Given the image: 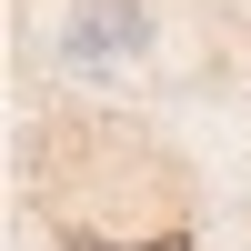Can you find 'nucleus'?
Listing matches in <instances>:
<instances>
[{"label": "nucleus", "instance_id": "nucleus-1", "mask_svg": "<svg viewBox=\"0 0 251 251\" xmlns=\"http://www.w3.org/2000/svg\"><path fill=\"white\" fill-rule=\"evenodd\" d=\"M141 40H151L141 0H80V20H71V50H91V60H111V50H141Z\"/></svg>", "mask_w": 251, "mask_h": 251}, {"label": "nucleus", "instance_id": "nucleus-2", "mask_svg": "<svg viewBox=\"0 0 251 251\" xmlns=\"http://www.w3.org/2000/svg\"><path fill=\"white\" fill-rule=\"evenodd\" d=\"M60 241H71V251H121V241H100V231H80V221H71ZM131 251H191V241H181V231H161V241H131Z\"/></svg>", "mask_w": 251, "mask_h": 251}]
</instances>
